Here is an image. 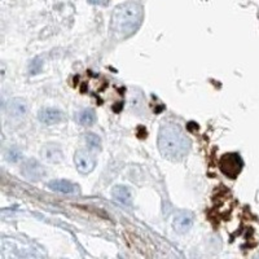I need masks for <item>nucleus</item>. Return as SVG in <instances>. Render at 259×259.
I'll return each instance as SVG.
<instances>
[{
  "mask_svg": "<svg viewBox=\"0 0 259 259\" xmlns=\"http://www.w3.org/2000/svg\"><path fill=\"white\" fill-rule=\"evenodd\" d=\"M111 194H113L114 200L118 201L119 204L124 205V206H131L132 196L127 186L115 185L113 188V190H111Z\"/></svg>",
  "mask_w": 259,
  "mask_h": 259,
  "instance_id": "11",
  "label": "nucleus"
},
{
  "mask_svg": "<svg viewBox=\"0 0 259 259\" xmlns=\"http://www.w3.org/2000/svg\"><path fill=\"white\" fill-rule=\"evenodd\" d=\"M5 109H7V113L9 114L10 117H24L28 113V103L24 99H18V97L17 99H12V100L8 101Z\"/></svg>",
  "mask_w": 259,
  "mask_h": 259,
  "instance_id": "8",
  "label": "nucleus"
},
{
  "mask_svg": "<svg viewBox=\"0 0 259 259\" xmlns=\"http://www.w3.org/2000/svg\"><path fill=\"white\" fill-rule=\"evenodd\" d=\"M41 69H43V61L39 57H35L30 62V65H29V72H30V74H34L35 75V74H39L41 72Z\"/></svg>",
  "mask_w": 259,
  "mask_h": 259,
  "instance_id": "15",
  "label": "nucleus"
},
{
  "mask_svg": "<svg viewBox=\"0 0 259 259\" xmlns=\"http://www.w3.org/2000/svg\"><path fill=\"white\" fill-rule=\"evenodd\" d=\"M41 155L48 162L57 163L62 159V150L57 144H45L41 149Z\"/></svg>",
  "mask_w": 259,
  "mask_h": 259,
  "instance_id": "10",
  "label": "nucleus"
},
{
  "mask_svg": "<svg viewBox=\"0 0 259 259\" xmlns=\"http://www.w3.org/2000/svg\"><path fill=\"white\" fill-rule=\"evenodd\" d=\"M21 173L28 180L37 182L45 175V170L37 159H28L21 167Z\"/></svg>",
  "mask_w": 259,
  "mask_h": 259,
  "instance_id": "5",
  "label": "nucleus"
},
{
  "mask_svg": "<svg viewBox=\"0 0 259 259\" xmlns=\"http://www.w3.org/2000/svg\"><path fill=\"white\" fill-rule=\"evenodd\" d=\"M242 166H244V162H242L241 157L236 154V153H227L219 161V169H221V171L227 178H231V179L237 178L238 174L241 173Z\"/></svg>",
  "mask_w": 259,
  "mask_h": 259,
  "instance_id": "3",
  "label": "nucleus"
},
{
  "mask_svg": "<svg viewBox=\"0 0 259 259\" xmlns=\"http://www.w3.org/2000/svg\"><path fill=\"white\" fill-rule=\"evenodd\" d=\"M173 225L178 233H185L193 225V215L189 211H179L174 217Z\"/></svg>",
  "mask_w": 259,
  "mask_h": 259,
  "instance_id": "6",
  "label": "nucleus"
},
{
  "mask_svg": "<svg viewBox=\"0 0 259 259\" xmlns=\"http://www.w3.org/2000/svg\"><path fill=\"white\" fill-rule=\"evenodd\" d=\"M190 142L185 132L175 122H163L158 132V149L161 154L171 161H180L189 150Z\"/></svg>",
  "mask_w": 259,
  "mask_h": 259,
  "instance_id": "1",
  "label": "nucleus"
},
{
  "mask_svg": "<svg viewBox=\"0 0 259 259\" xmlns=\"http://www.w3.org/2000/svg\"><path fill=\"white\" fill-rule=\"evenodd\" d=\"M38 118L45 124H56L62 119V111L56 108H44L39 111Z\"/></svg>",
  "mask_w": 259,
  "mask_h": 259,
  "instance_id": "9",
  "label": "nucleus"
},
{
  "mask_svg": "<svg viewBox=\"0 0 259 259\" xmlns=\"http://www.w3.org/2000/svg\"><path fill=\"white\" fill-rule=\"evenodd\" d=\"M144 17L142 4L138 1H127L119 4L111 18V30L118 39L131 37L139 30Z\"/></svg>",
  "mask_w": 259,
  "mask_h": 259,
  "instance_id": "2",
  "label": "nucleus"
},
{
  "mask_svg": "<svg viewBox=\"0 0 259 259\" xmlns=\"http://www.w3.org/2000/svg\"><path fill=\"white\" fill-rule=\"evenodd\" d=\"M48 186L52 190H56V192H60V193H65V194H75L79 192V186L76 184H73L69 180H64V179H56L49 182Z\"/></svg>",
  "mask_w": 259,
  "mask_h": 259,
  "instance_id": "7",
  "label": "nucleus"
},
{
  "mask_svg": "<svg viewBox=\"0 0 259 259\" xmlns=\"http://www.w3.org/2000/svg\"><path fill=\"white\" fill-rule=\"evenodd\" d=\"M21 157H22V153H21L20 149L16 148V147L10 148L7 152V154H5V158H7V161H9V162H18Z\"/></svg>",
  "mask_w": 259,
  "mask_h": 259,
  "instance_id": "14",
  "label": "nucleus"
},
{
  "mask_svg": "<svg viewBox=\"0 0 259 259\" xmlns=\"http://www.w3.org/2000/svg\"><path fill=\"white\" fill-rule=\"evenodd\" d=\"M74 162H75L76 170L83 175L90 174L96 165L95 157L87 150H76L75 155H74Z\"/></svg>",
  "mask_w": 259,
  "mask_h": 259,
  "instance_id": "4",
  "label": "nucleus"
},
{
  "mask_svg": "<svg viewBox=\"0 0 259 259\" xmlns=\"http://www.w3.org/2000/svg\"><path fill=\"white\" fill-rule=\"evenodd\" d=\"M86 143L91 149H100L101 148V139L99 135L93 134V132H88L86 134Z\"/></svg>",
  "mask_w": 259,
  "mask_h": 259,
  "instance_id": "13",
  "label": "nucleus"
},
{
  "mask_svg": "<svg viewBox=\"0 0 259 259\" xmlns=\"http://www.w3.org/2000/svg\"><path fill=\"white\" fill-rule=\"evenodd\" d=\"M76 121L82 126H91L96 122V114L91 109H84L76 114Z\"/></svg>",
  "mask_w": 259,
  "mask_h": 259,
  "instance_id": "12",
  "label": "nucleus"
}]
</instances>
